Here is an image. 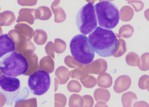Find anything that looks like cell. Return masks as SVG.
Returning <instances> with one entry per match:
<instances>
[{"instance_id":"obj_1","label":"cell","mask_w":149,"mask_h":107,"mask_svg":"<svg viewBox=\"0 0 149 107\" xmlns=\"http://www.w3.org/2000/svg\"><path fill=\"white\" fill-rule=\"evenodd\" d=\"M88 38L96 53L104 58L113 55L118 39L112 30L98 26L89 34Z\"/></svg>"},{"instance_id":"obj_2","label":"cell","mask_w":149,"mask_h":107,"mask_svg":"<svg viewBox=\"0 0 149 107\" xmlns=\"http://www.w3.org/2000/svg\"><path fill=\"white\" fill-rule=\"evenodd\" d=\"M28 64L22 53L15 51L4 55L0 59V69L3 75L16 77L26 72Z\"/></svg>"},{"instance_id":"obj_3","label":"cell","mask_w":149,"mask_h":107,"mask_svg":"<svg viewBox=\"0 0 149 107\" xmlns=\"http://www.w3.org/2000/svg\"><path fill=\"white\" fill-rule=\"evenodd\" d=\"M95 7L97 22L101 28L113 29L117 26L120 21L119 11L114 4L109 1H102Z\"/></svg>"},{"instance_id":"obj_4","label":"cell","mask_w":149,"mask_h":107,"mask_svg":"<svg viewBox=\"0 0 149 107\" xmlns=\"http://www.w3.org/2000/svg\"><path fill=\"white\" fill-rule=\"evenodd\" d=\"M70 50L72 57L80 64L86 65L94 60V51L85 35L74 36L70 41Z\"/></svg>"},{"instance_id":"obj_5","label":"cell","mask_w":149,"mask_h":107,"mask_svg":"<svg viewBox=\"0 0 149 107\" xmlns=\"http://www.w3.org/2000/svg\"><path fill=\"white\" fill-rule=\"evenodd\" d=\"M76 21L78 29L82 35L91 33L97 27V20L94 5L88 3L83 6L77 13Z\"/></svg>"},{"instance_id":"obj_6","label":"cell","mask_w":149,"mask_h":107,"mask_svg":"<svg viewBox=\"0 0 149 107\" xmlns=\"http://www.w3.org/2000/svg\"><path fill=\"white\" fill-rule=\"evenodd\" d=\"M51 79L49 73L38 70L29 77L28 84L32 94L41 96L46 93L50 86Z\"/></svg>"},{"instance_id":"obj_7","label":"cell","mask_w":149,"mask_h":107,"mask_svg":"<svg viewBox=\"0 0 149 107\" xmlns=\"http://www.w3.org/2000/svg\"><path fill=\"white\" fill-rule=\"evenodd\" d=\"M8 35L15 44V51L19 53L25 52L33 53L36 50L34 44L30 40L20 33L17 30L14 29L9 31Z\"/></svg>"},{"instance_id":"obj_8","label":"cell","mask_w":149,"mask_h":107,"mask_svg":"<svg viewBox=\"0 0 149 107\" xmlns=\"http://www.w3.org/2000/svg\"><path fill=\"white\" fill-rule=\"evenodd\" d=\"M0 88L6 95V98L8 97L7 102L9 101L10 93H11L12 103L15 98L17 97L21 89L20 81L18 79L15 77H11L5 75H1L0 77Z\"/></svg>"},{"instance_id":"obj_9","label":"cell","mask_w":149,"mask_h":107,"mask_svg":"<svg viewBox=\"0 0 149 107\" xmlns=\"http://www.w3.org/2000/svg\"><path fill=\"white\" fill-rule=\"evenodd\" d=\"M40 12L38 9H21L19 12L17 22H26L30 25L34 23L35 20L39 19Z\"/></svg>"},{"instance_id":"obj_10","label":"cell","mask_w":149,"mask_h":107,"mask_svg":"<svg viewBox=\"0 0 149 107\" xmlns=\"http://www.w3.org/2000/svg\"><path fill=\"white\" fill-rule=\"evenodd\" d=\"M15 51V44L8 35L2 34L0 35V58Z\"/></svg>"},{"instance_id":"obj_11","label":"cell","mask_w":149,"mask_h":107,"mask_svg":"<svg viewBox=\"0 0 149 107\" xmlns=\"http://www.w3.org/2000/svg\"><path fill=\"white\" fill-rule=\"evenodd\" d=\"M22 55L26 58L28 64V70L23 75H31L33 73L37 71L39 68L37 55L35 53L30 52H25L22 53Z\"/></svg>"},{"instance_id":"obj_12","label":"cell","mask_w":149,"mask_h":107,"mask_svg":"<svg viewBox=\"0 0 149 107\" xmlns=\"http://www.w3.org/2000/svg\"><path fill=\"white\" fill-rule=\"evenodd\" d=\"M131 84V80L129 76L122 75L115 81L114 90L116 93H120L126 91L129 88Z\"/></svg>"},{"instance_id":"obj_13","label":"cell","mask_w":149,"mask_h":107,"mask_svg":"<svg viewBox=\"0 0 149 107\" xmlns=\"http://www.w3.org/2000/svg\"><path fill=\"white\" fill-rule=\"evenodd\" d=\"M39 68L41 70L45 71L49 73H52L55 69L54 61L49 55L41 59Z\"/></svg>"},{"instance_id":"obj_14","label":"cell","mask_w":149,"mask_h":107,"mask_svg":"<svg viewBox=\"0 0 149 107\" xmlns=\"http://www.w3.org/2000/svg\"><path fill=\"white\" fill-rule=\"evenodd\" d=\"M102 67L107 68V64L106 61L100 59L93 62L92 64H88V66L84 68L87 69V72L100 74V68Z\"/></svg>"},{"instance_id":"obj_15","label":"cell","mask_w":149,"mask_h":107,"mask_svg":"<svg viewBox=\"0 0 149 107\" xmlns=\"http://www.w3.org/2000/svg\"><path fill=\"white\" fill-rule=\"evenodd\" d=\"M55 75L60 84H65L69 80L70 76L68 70L63 66L58 68L56 71Z\"/></svg>"},{"instance_id":"obj_16","label":"cell","mask_w":149,"mask_h":107,"mask_svg":"<svg viewBox=\"0 0 149 107\" xmlns=\"http://www.w3.org/2000/svg\"><path fill=\"white\" fill-rule=\"evenodd\" d=\"M15 29L17 30L29 40H30L33 37L34 32L33 29L26 24L19 23L15 26Z\"/></svg>"},{"instance_id":"obj_17","label":"cell","mask_w":149,"mask_h":107,"mask_svg":"<svg viewBox=\"0 0 149 107\" xmlns=\"http://www.w3.org/2000/svg\"><path fill=\"white\" fill-rule=\"evenodd\" d=\"M120 19L122 21L128 22L132 19L134 15V11L129 6H124L119 12Z\"/></svg>"},{"instance_id":"obj_18","label":"cell","mask_w":149,"mask_h":107,"mask_svg":"<svg viewBox=\"0 0 149 107\" xmlns=\"http://www.w3.org/2000/svg\"><path fill=\"white\" fill-rule=\"evenodd\" d=\"M33 36L35 43L39 46H42L46 43L48 38L46 32L41 29L36 30L33 32Z\"/></svg>"},{"instance_id":"obj_19","label":"cell","mask_w":149,"mask_h":107,"mask_svg":"<svg viewBox=\"0 0 149 107\" xmlns=\"http://www.w3.org/2000/svg\"><path fill=\"white\" fill-rule=\"evenodd\" d=\"M98 86L104 88H107L112 84V78L109 74L104 73L100 75L97 78Z\"/></svg>"},{"instance_id":"obj_20","label":"cell","mask_w":149,"mask_h":107,"mask_svg":"<svg viewBox=\"0 0 149 107\" xmlns=\"http://www.w3.org/2000/svg\"><path fill=\"white\" fill-rule=\"evenodd\" d=\"M137 97L134 93L128 92L123 94L122 101L124 107H132L133 104L137 101Z\"/></svg>"},{"instance_id":"obj_21","label":"cell","mask_w":149,"mask_h":107,"mask_svg":"<svg viewBox=\"0 0 149 107\" xmlns=\"http://www.w3.org/2000/svg\"><path fill=\"white\" fill-rule=\"evenodd\" d=\"M126 51V43L123 39H120L118 40L117 46L113 55L116 57H120L123 55Z\"/></svg>"},{"instance_id":"obj_22","label":"cell","mask_w":149,"mask_h":107,"mask_svg":"<svg viewBox=\"0 0 149 107\" xmlns=\"http://www.w3.org/2000/svg\"><path fill=\"white\" fill-rule=\"evenodd\" d=\"M94 97L95 100L98 101V100H103L104 101L107 102L110 97L109 91L105 89H98L95 91Z\"/></svg>"},{"instance_id":"obj_23","label":"cell","mask_w":149,"mask_h":107,"mask_svg":"<svg viewBox=\"0 0 149 107\" xmlns=\"http://www.w3.org/2000/svg\"><path fill=\"white\" fill-rule=\"evenodd\" d=\"M55 14V22L56 23H61L65 21L66 19V15L62 8L57 6L52 10Z\"/></svg>"},{"instance_id":"obj_24","label":"cell","mask_w":149,"mask_h":107,"mask_svg":"<svg viewBox=\"0 0 149 107\" xmlns=\"http://www.w3.org/2000/svg\"><path fill=\"white\" fill-rule=\"evenodd\" d=\"M134 32V28L129 24L124 25L119 30L118 35L120 37L129 38L132 36Z\"/></svg>"},{"instance_id":"obj_25","label":"cell","mask_w":149,"mask_h":107,"mask_svg":"<svg viewBox=\"0 0 149 107\" xmlns=\"http://www.w3.org/2000/svg\"><path fill=\"white\" fill-rule=\"evenodd\" d=\"M126 63L131 66H139L140 59L138 55L134 52H130L126 57Z\"/></svg>"},{"instance_id":"obj_26","label":"cell","mask_w":149,"mask_h":107,"mask_svg":"<svg viewBox=\"0 0 149 107\" xmlns=\"http://www.w3.org/2000/svg\"><path fill=\"white\" fill-rule=\"evenodd\" d=\"M84 100L82 97L77 95H72L69 98V107H83Z\"/></svg>"},{"instance_id":"obj_27","label":"cell","mask_w":149,"mask_h":107,"mask_svg":"<svg viewBox=\"0 0 149 107\" xmlns=\"http://www.w3.org/2000/svg\"><path fill=\"white\" fill-rule=\"evenodd\" d=\"M15 107H37L36 98L30 99L28 100H19L15 101Z\"/></svg>"},{"instance_id":"obj_28","label":"cell","mask_w":149,"mask_h":107,"mask_svg":"<svg viewBox=\"0 0 149 107\" xmlns=\"http://www.w3.org/2000/svg\"><path fill=\"white\" fill-rule=\"evenodd\" d=\"M38 9L40 12V17L39 18L40 20H48L52 17V11L48 7L42 6L38 8Z\"/></svg>"},{"instance_id":"obj_29","label":"cell","mask_w":149,"mask_h":107,"mask_svg":"<svg viewBox=\"0 0 149 107\" xmlns=\"http://www.w3.org/2000/svg\"><path fill=\"white\" fill-rule=\"evenodd\" d=\"M55 50L57 53H62L66 50V43L65 42L59 39H56L55 40Z\"/></svg>"},{"instance_id":"obj_30","label":"cell","mask_w":149,"mask_h":107,"mask_svg":"<svg viewBox=\"0 0 149 107\" xmlns=\"http://www.w3.org/2000/svg\"><path fill=\"white\" fill-rule=\"evenodd\" d=\"M140 69L146 71L149 69V53H144L141 57L140 64L139 66Z\"/></svg>"},{"instance_id":"obj_31","label":"cell","mask_w":149,"mask_h":107,"mask_svg":"<svg viewBox=\"0 0 149 107\" xmlns=\"http://www.w3.org/2000/svg\"><path fill=\"white\" fill-rule=\"evenodd\" d=\"M65 63L68 67H70L72 68H82L83 64H78V61H76L74 58H72L71 56L68 55L66 58H65Z\"/></svg>"},{"instance_id":"obj_32","label":"cell","mask_w":149,"mask_h":107,"mask_svg":"<svg viewBox=\"0 0 149 107\" xmlns=\"http://www.w3.org/2000/svg\"><path fill=\"white\" fill-rule=\"evenodd\" d=\"M6 17V24L5 26H11L15 21V17L13 12L10 11H6L3 12Z\"/></svg>"},{"instance_id":"obj_33","label":"cell","mask_w":149,"mask_h":107,"mask_svg":"<svg viewBox=\"0 0 149 107\" xmlns=\"http://www.w3.org/2000/svg\"><path fill=\"white\" fill-rule=\"evenodd\" d=\"M68 90L72 93H79L81 90V87L80 84L76 80L70 81L67 86Z\"/></svg>"},{"instance_id":"obj_34","label":"cell","mask_w":149,"mask_h":107,"mask_svg":"<svg viewBox=\"0 0 149 107\" xmlns=\"http://www.w3.org/2000/svg\"><path fill=\"white\" fill-rule=\"evenodd\" d=\"M66 97L63 94H55V107H64L66 104Z\"/></svg>"},{"instance_id":"obj_35","label":"cell","mask_w":149,"mask_h":107,"mask_svg":"<svg viewBox=\"0 0 149 107\" xmlns=\"http://www.w3.org/2000/svg\"><path fill=\"white\" fill-rule=\"evenodd\" d=\"M69 75H70L72 78H76L78 79H80L81 80H83L84 79L86 78L88 76L87 74H86L84 72H82L79 70L78 69L72 71L70 72H69Z\"/></svg>"},{"instance_id":"obj_36","label":"cell","mask_w":149,"mask_h":107,"mask_svg":"<svg viewBox=\"0 0 149 107\" xmlns=\"http://www.w3.org/2000/svg\"><path fill=\"white\" fill-rule=\"evenodd\" d=\"M45 51L47 55H49L53 59L55 58V45L52 42L50 41L47 43L45 47Z\"/></svg>"},{"instance_id":"obj_37","label":"cell","mask_w":149,"mask_h":107,"mask_svg":"<svg viewBox=\"0 0 149 107\" xmlns=\"http://www.w3.org/2000/svg\"><path fill=\"white\" fill-rule=\"evenodd\" d=\"M128 4L133 7L135 12L140 11L143 9L144 3L141 1H129Z\"/></svg>"},{"instance_id":"obj_38","label":"cell","mask_w":149,"mask_h":107,"mask_svg":"<svg viewBox=\"0 0 149 107\" xmlns=\"http://www.w3.org/2000/svg\"><path fill=\"white\" fill-rule=\"evenodd\" d=\"M80 81L83 84L84 87L88 88L94 87L97 83L96 80L92 76H89L87 79L85 80V81H84V80H80Z\"/></svg>"},{"instance_id":"obj_39","label":"cell","mask_w":149,"mask_h":107,"mask_svg":"<svg viewBox=\"0 0 149 107\" xmlns=\"http://www.w3.org/2000/svg\"><path fill=\"white\" fill-rule=\"evenodd\" d=\"M37 2L38 0H17V3L21 6H34Z\"/></svg>"},{"instance_id":"obj_40","label":"cell","mask_w":149,"mask_h":107,"mask_svg":"<svg viewBox=\"0 0 149 107\" xmlns=\"http://www.w3.org/2000/svg\"><path fill=\"white\" fill-rule=\"evenodd\" d=\"M146 75H144L140 78V80H139V86L140 88L141 89H147L146 88V81H148V79H147V80H146ZM147 86V85H146ZM149 87V86H147Z\"/></svg>"},{"instance_id":"obj_41","label":"cell","mask_w":149,"mask_h":107,"mask_svg":"<svg viewBox=\"0 0 149 107\" xmlns=\"http://www.w3.org/2000/svg\"><path fill=\"white\" fill-rule=\"evenodd\" d=\"M85 99L86 102L85 104V107H92L93 106V100H92L91 101V100L92 99V97L91 96H84L83 97Z\"/></svg>"},{"instance_id":"obj_42","label":"cell","mask_w":149,"mask_h":107,"mask_svg":"<svg viewBox=\"0 0 149 107\" xmlns=\"http://www.w3.org/2000/svg\"><path fill=\"white\" fill-rule=\"evenodd\" d=\"M7 102V99L6 96L3 93L0 92V107H3Z\"/></svg>"},{"instance_id":"obj_43","label":"cell","mask_w":149,"mask_h":107,"mask_svg":"<svg viewBox=\"0 0 149 107\" xmlns=\"http://www.w3.org/2000/svg\"><path fill=\"white\" fill-rule=\"evenodd\" d=\"M6 24V17L3 12L0 13V27L5 26Z\"/></svg>"},{"instance_id":"obj_44","label":"cell","mask_w":149,"mask_h":107,"mask_svg":"<svg viewBox=\"0 0 149 107\" xmlns=\"http://www.w3.org/2000/svg\"><path fill=\"white\" fill-rule=\"evenodd\" d=\"M60 0H55V1L52 2V6H51L52 10L55 8V6H57L59 4V3H60Z\"/></svg>"},{"instance_id":"obj_45","label":"cell","mask_w":149,"mask_h":107,"mask_svg":"<svg viewBox=\"0 0 149 107\" xmlns=\"http://www.w3.org/2000/svg\"><path fill=\"white\" fill-rule=\"evenodd\" d=\"M86 1L87 2L93 4L95 3V2H96L97 0H86Z\"/></svg>"},{"instance_id":"obj_46","label":"cell","mask_w":149,"mask_h":107,"mask_svg":"<svg viewBox=\"0 0 149 107\" xmlns=\"http://www.w3.org/2000/svg\"><path fill=\"white\" fill-rule=\"evenodd\" d=\"M3 34V31H2V29H1V28L0 27V35Z\"/></svg>"},{"instance_id":"obj_47","label":"cell","mask_w":149,"mask_h":107,"mask_svg":"<svg viewBox=\"0 0 149 107\" xmlns=\"http://www.w3.org/2000/svg\"><path fill=\"white\" fill-rule=\"evenodd\" d=\"M100 2L102 1H114V0H99Z\"/></svg>"},{"instance_id":"obj_48","label":"cell","mask_w":149,"mask_h":107,"mask_svg":"<svg viewBox=\"0 0 149 107\" xmlns=\"http://www.w3.org/2000/svg\"><path fill=\"white\" fill-rule=\"evenodd\" d=\"M1 75H2V71H1V70L0 69V77L1 76Z\"/></svg>"},{"instance_id":"obj_49","label":"cell","mask_w":149,"mask_h":107,"mask_svg":"<svg viewBox=\"0 0 149 107\" xmlns=\"http://www.w3.org/2000/svg\"><path fill=\"white\" fill-rule=\"evenodd\" d=\"M126 1H130V0H126ZM132 1H137V0H132Z\"/></svg>"},{"instance_id":"obj_50","label":"cell","mask_w":149,"mask_h":107,"mask_svg":"<svg viewBox=\"0 0 149 107\" xmlns=\"http://www.w3.org/2000/svg\"><path fill=\"white\" fill-rule=\"evenodd\" d=\"M0 10H1V8H0Z\"/></svg>"}]
</instances>
